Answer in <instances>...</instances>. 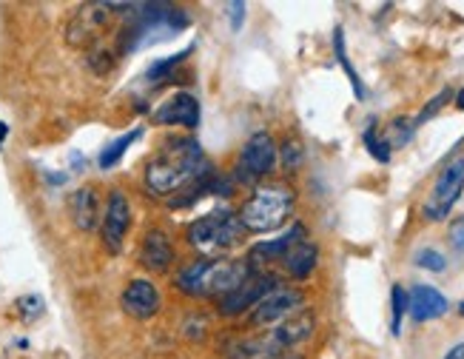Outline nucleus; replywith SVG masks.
I'll use <instances>...</instances> for the list:
<instances>
[{"label": "nucleus", "mask_w": 464, "mask_h": 359, "mask_svg": "<svg viewBox=\"0 0 464 359\" xmlns=\"http://www.w3.org/2000/svg\"><path fill=\"white\" fill-rule=\"evenodd\" d=\"M129 226H131V206H129L126 194L114 189L109 194L106 214H103V243H106L109 254L123 251V239L129 234Z\"/></svg>", "instance_id": "1a4fd4ad"}, {"label": "nucleus", "mask_w": 464, "mask_h": 359, "mask_svg": "<svg viewBox=\"0 0 464 359\" xmlns=\"http://www.w3.org/2000/svg\"><path fill=\"white\" fill-rule=\"evenodd\" d=\"M14 308H17V316L24 319V323H34V319L44 314V299H40L37 294L20 296L17 303H14Z\"/></svg>", "instance_id": "a878e982"}, {"label": "nucleus", "mask_w": 464, "mask_h": 359, "mask_svg": "<svg viewBox=\"0 0 464 359\" xmlns=\"http://www.w3.org/2000/svg\"><path fill=\"white\" fill-rule=\"evenodd\" d=\"M391 331H393V336H399L401 334V319H405V314H408V291L401 288V286H393V291H391Z\"/></svg>", "instance_id": "4be33fe9"}, {"label": "nucleus", "mask_w": 464, "mask_h": 359, "mask_svg": "<svg viewBox=\"0 0 464 359\" xmlns=\"http://www.w3.org/2000/svg\"><path fill=\"white\" fill-rule=\"evenodd\" d=\"M416 266L419 268H428V271H445V266H448V259L441 257L436 248H421L419 254H416Z\"/></svg>", "instance_id": "bb28decb"}, {"label": "nucleus", "mask_w": 464, "mask_h": 359, "mask_svg": "<svg viewBox=\"0 0 464 359\" xmlns=\"http://www.w3.org/2000/svg\"><path fill=\"white\" fill-rule=\"evenodd\" d=\"M305 239V228H302L299 223L296 226H291L285 234H279V237H274V239H266V243H256L254 248H251V254H248V266L251 268H256V266H271V263H282L285 259V254L296 246V243H302Z\"/></svg>", "instance_id": "f8f14e48"}, {"label": "nucleus", "mask_w": 464, "mask_h": 359, "mask_svg": "<svg viewBox=\"0 0 464 359\" xmlns=\"http://www.w3.org/2000/svg\"><path fill=\"white\" fill-rule=\"evenodd\" d=\"M246 226L237 211L231 209H214L211 214L194 219V223L186 228V239L188 246L199 248V251H228L242 246L246 239Z\"/></svg>", "instance_id": "20e7f679"}, {"label": "nucleus", "mask_w": 464, "mask_h": 359, "mask_svg": "<svg viewBox=\"0 0 464 359\" xmlns=\"http://www.w3.org/2000/svg\"><path fill=\"white\" fill-rule=\"evenodd\" d=\"M228 15H231V29L239 32L242 29V20H246V4H239V0H234V4L226 6Z\"/></svg>", "instance_id": "c85d7f7f"}, {"label": "nucleus", "mask_w": 464, "mask_h": 359, "mask_svg": "<svg viewBox=\"0 0 464 359\" xmlns=\"http://www.w3.org/2000/svg\"><path fill=\"white\" fill-rule=\"evenodd\" d=\"M448 237H450L453 251H456V254H464V217H456V219H453Z\"/></svg>", "instance_id": "cd10ccee"}, {"label": "nucleus", "mask_w": 464, "mask_h": 359, "mask_svg": "<svg viewBox=\"0 0 464 359\" xmlns=\"http://www.w3.org/2000/svg\"><path fill=\"white\" fill-rule=\"evenodd\" d=\"M276 351H285V348H294L299 343H305V339L314 334V314L308 308H299L296 314H291L288 319H282V323L268 331Z\"/></svg>", "instance_id": "2eb2a0df"}, {"label": "nucleus", "mask_w": 464, "mask_h": 359, "mask_svg": "<svg viewBox=\"0 0 464 359\" xmlns=\"http://www.w3.org/2000/svg\"><path fill=\"white\" fill-rule=\"evenodd\" d=\"M450 97H453V89L448 86V89H441L433 100H428V103H425V109H421L419 112V117L413 120V123H416V129L421 126V123H428V120H433L441 109H445V103H450Z\"/></svg>", "instance_id": "393cba45"}, {"label": "nucleus", "mask_w": 464, "mask_h": 359, "mask_svg": "<svg viewBox=\"0 0 464 359\" xmlns=\"http://www.w3.org/2000/svg\"><path fill=\"white\" fill-rule=\"evenodd\" d=\"M448 308H450L448 296L433 286H416L408 294V314L416 319V323H430V319L445 316Z\"/></svg>", "instance_id": "4468645a"}, {"label": "nucleus", "mask_w": 464, "mask_h": 359, "mask_svg": "<svg viewBox=\"0 0 464 359\" xmlns=\"http://www.w3.org/2000/svg\"><path fill=\"white\" fill-rule=\"evenodd\" d=\"M140 137H143V129H131L129 134H120L117 140H111V143L103 149V151H100V157H97V166L100 169H103V171H109V169H114L117 163H120V160H123L126 157V151L137 143V140Z\"/></svg>", "instance_id": "a211bd4d"}, {"label": "nucleus", "mask_w": 464, "mask_h": 359, "mask_svg": "<svg viewBox=\"0 0 464 359\" xmlns=\"http://www.w3.org/2000/svg\"><path fill=\"white\" fill-rule=\"evenodd\" d=\"M191 54V46L188 49H183L179 54H174V57H163V60H157V63H151V69H149V80H154V83H160V80H166L183 60Z\"/></svg>", "instance_id": "b1692460"}, {"label": "nucleus", "mask_w": 464, "mask_h": 359, "mask_svg": "<svg viewBox=\"0 0 464 359\" xmlns=\"http://www.w3.org/2000/svg\"><path fill=\"white\" fill-rule=\"evenodd\" d=\"M362 140H365V149L371 151V157L376 160V163H391V146H388V140L385 137H379V131H376V126L373 123H368V129H365V134H362Z\"/></svg>", "instance_id": "412c9836"}, {"label": "nucleus", "mask_w": 464, "mask_h": 359, "mask_svg": "<svg viewBox=\"0 0 464 359\" xmlns=\"http://www.w3.org/2000/svg\"><path fill=\"white\" fill-rule=\"evenodd\" d=\"M316 263H319V248H316V243H311V239L305 237L302 243H296L285 254V259H282V268H285L294 279H308L314 274Z\"/></svg>", "instance_id": "f3484780"}, {"label": "nucleus", "mask_w": 464, "mask_h": 359, "mask_svg": "<svg viewBox=\"0 0 464 359\" xmlns=\"http://www.w3.org/2000/svg\"><path fill=\"white\" fill-rule=\"evenodd\" d=\"M459 314H461V316H464V303H461V306H459Z\"/></svg>", "instance_id": "72a5a7b5"}, {"label": "nucleus", "mask_w": 464, "mask_h": 359, "mask_svg": "<svg viewBox=\"0 0 464 359\" xmlns=\"http://www.w3.org/2000/svg\"><path fill=\"white\" fill-rule=\"evenodd\" d=\"M461 191H464V157H456L453 163H448L439 171L425 206H421V214H425V219H430V223H439V219H445L450 214Z\"/></svg>", "instance_id": "423d86ee"}, {"label": "nucleus", "mask_w": 464, "mask_h": 359, "mask_svg": "<svg viewBox=\"0 0 464 359\" xmlns=\"http://www.w3.org/2000/svg\"><path fill=\"white\" fill-rule=\"evenodd\" d=\"M305 303V294L299 288H288V286H276L271 294H266L254 306L251 311V325L254 328H268V325H279L282 319H288L291 314H296Z\"/></svg>", "instance_id": "0eeeda50"}, {"label": "nucleus", "mask_w": 464, "mask_h": 359, "mask_svg": "<svg viewBox=\"0 0 464 359\" xmlns=\"http://www.w3.org/2000/svg\"><path fill=\"white\" fill-rule=\"evenodd\" d=\"M413 134H416V123H413V120L411 117H396L393 123L388 126L385 140H388L391 149H399V146H408Z\"/></svg>", "instance_id": "aec40b11"}, {"label": "nucleus", "mask_w": 464, "mask_h": 359, "mask_svg": "<svg viewBox=\"0 0 464 359\" xmlns=\"http://www.w3.org/2000/svg\"><path fill=\"white\" fill-rule=\"evenodd\" d=\"M206 166H208V160L203 157V146H199L194 137H171L149 160L146 186L157 197L177 194Z\"/></svg>", "instance_id": "f257e3e1"}, {"label": "nucleus", "mask_w": 464, "mask_h": 359, "mask_svg": "<svg viewBox=\"0 0 464 359\" xmlns=\"http://www.w3.org/2000/svg\"><path fill=\"white\" fill-rule=\"evenodd\" d=\"M294 203H296V194L285 183H259L237 214L242 219V226H246V231L268 234L288 223Z\"/></svg>", "instance_id": "7ed1b4c3"}, {"label": "nucleus", "mask_w": 464, "mask_h": 359, "mask_svg": "<svg viewBox=\"0 0 464 359\" xmlns=\"http://www.w3.org/2000/svg\"><path fill=\"white\" fill-rule=\"evenodd\" d=\"M256 271L248 266V259H194L177 271V288L186 296H226L242 283H248Z\"/></svg>", "instance_id": "f03ea898"}, {"label": "nucleus", "mask_w": 464, "mask_h": 359, "mask_svg": "<svg viewBox=\"0 0 464 359\" xmlns=\"http://www.w3.org/2000/svg\"><path fill=\"white\" fill-rule=\"evenodd\" d=\"M456 106H459V109L464 112V86H461V89L456 92Z\"/></svg>", "instance_id": "7c9ffc66"}, {"label": "nucleus", "mask_w": 464, "mask_h": 359, "mask_svg": "<svg viewBox=\"0 0 464 359\" xmlns=\"http://www.w3.org/2000/svg\"><path fill=\"white\" fill-rule=\"evenodd\" d=\"M72 219L80 231H94L100 223V194L94 186H83L72 194Z\"/></svg>", "instance_id": "dca6fc26"}, {"label": "nucleus", "mask_w": 464, "mask_h": 359, "mask_svg": "<svg viewBox=\"0 0 464 359\" xmlns=\"http://www.w3.org/2000/svg\"><path fill=\"white\" fill-rule=\"evenodd\" d=\"M276 277L274 274H254L248 283H242L239 288H234L231 294L217 299V311L223 316H239L242 311L254 308L266 294H271L276 288Z\"/></svg>", "instance_id": "6e6552de"}, {"label": "nucleus", "mask_w": 464, "mask_h": 359, "mask_svg": "<svg viewBox=\"0 0 464 359\" xmlns=\"http://www.w3.org/2000/svg\"><path fill=\"white\" fill-rule=\"evenodd\" d=\"M120 303H123V311L134 319H151L157 316L160 306H163V299H160V291L151 279H131L126 286L123 296H120Z\"/></svg>", "instance_id": "9b49d317"}, {"label": "nucleus", "mask_w": 464, "mask_h": 359, "mask_svg": "<svg viewBox=\"0 0 464 359\" xmlns=\"http://www.w3.org/2000/svg\"><path fill=\"white\" fill-rule=\"evenodd\" d=\"M268 359H302L296 354H276V356H268Z\"/></svg>", "instance_id": "2f4dec72"}, {"label": "nucleus", "mask_w": 464, "mask_h": 359, "mask_svg": "<svg viewBox=\"0 0 464 359\" xmlns=\"http://www.w3.org/2000/svg\"><path fill=\"white\" fill-rule=\"evenodd\" d=\"M151 123L157 126H183V129H197L199 126V100L191 92H177L169 97L163 106L151 114Z\"/></svg>", "instance_id": "9d476101"}, {"label": "nucleus", "mask_w": 464, "mask_h": 359, "mask_svg": "<svg viewBox=\"0 0 464 359\" xmlns=\"http://www.w3.org/2000/svg\"><path fill=\"white\" fill-rule=\"evenodd\" d=\"M276 143L268 131H256L248 137V143L242 146L239 157H237V166H234V186H259L262 180H266L274 166H276Z\"/></svg>", "instance_id": "39448f33"}, {"label": "nucleus", "mask_w": 464, "mask_h": 359, "mask_svg": "<svg viewBox=\"0 0 464 359\" xmlns=\"http://www.w3.org/2000/svg\"><path fill=\"white\" fill-rule=\"evenodd\" d=\"M441 359H464V343H459V345H453L445 356Z\"/></svg>", "instance_id": "c756f323"}, {"label": "nucleus", "mask_w": 464, "mask_h": 359, "mask_svg": "<svg viewBox=\"0 0 464 359\" xmlns=\"http://www.w3.org/2000/svg\"><path fill=\"white\" fill-rule=\"evenodd\" d=\"M6 134H9V126H6V123H0V143L6 140Z\"/></svg>", "instance_id": "473e14b6"}, {"label": "nucleus", "mask_w": 464, "mask_h": 359, "mask_svg": "<svg viewBox=\"0 0 464 359\" xmlns=\"http://www.w3.org/2000/svg\"><path fill=\"white\" fill-rule=\"evenodd\" d=\"M334 54H336V60H339V66L345 69V74H348V80H351V86H353L356 100H365V86H362V77H359V72L353 69L351 57H348V52H345V32H342V29L334 32Z\"/></svg>", "instance_id": "6ab92c4d"}, {"label": "nucleus", "mask_w": 464, "mask_h": 359, "mask_svg": "<svg viewBox=\"0 0 464 359\" xmlns=\"http://www.w3.org/2000/svg\"><path fill=\"white\" fill-rule=\"evenodd\" d=\"M140 266L151 274H166L174 266V246L171 237L160 228H151L140 246Z\"/></svg>", "instance_id": "ddd939ff"}, {"label": "nucleus", "mask_w": 464, "mask_h": 359, "mask_svg": "<svg viewBox=\"0 0 464 359\" xmlns=\"http://www.w3.org/2000/svg\"><path fill=\"white\" fill-rule=\"evenodd\" d=\"M276 151L282 157V169L285 171H296L302 166V160H305V149H302L296 137H288L285 143H282V149H276Z\"/></svg>", "instance_id": "5701e85b"}]
</instances>
